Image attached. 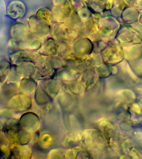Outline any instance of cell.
Wrapping results in <instances>:
<instances>
[{"label":"cell","instance_id":"1","mask_svg":"<svg viewBox=\"0 0 142 159\" xmlns=\"http://www.w3.org/2000/svg\"><path fill=\"white\" fill-rule=\"evenodd\" d=\"M25 7L21 1H12L9 5L7 12L11 17L17 18L22 17L25 12Z\"/></svg>","mask_w":142,"mask_h":159}]
</instances>
